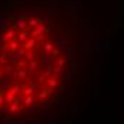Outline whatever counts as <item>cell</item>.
I'll return each instance as SVG.
<instances>
[{
	"label": "cell",
	"instance_id": "obj_1",
	"mask_svg": "<svg viewBox=\"0 0 124 124\" xmlns=\"http://www.w3.org/2000/svg\"><path fill=\"white\" fill-rule=\"evenodd\" d=\"M97 36L74 0L0 7V124H51L74 106Z\"/></svg>",
	"mask_w": 124,
	"mask_h": 124
}]
</instances>
